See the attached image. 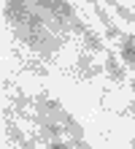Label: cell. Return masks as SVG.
Returning a JSON list of instances; mask_svg holds the SVG:
<instances>
[{
    "label": "cell",
    "mask_w": 135,
    "mask_h": 149,
    "mask_svg": "<svg viewBox=\"0 0 135 149\" xmlns=\"http://www.w3.org/2000/svg\"><path fill=\"white\" fill-rule=\"evenodd\" d=\"M51 149H73V146H70V144H62V141H60V144H51Z\"/></svg>",
    "instance_id": "obj_1"
},
{
    "label": "cell",
    "mask_w": 135,
    "mask_h": 149,
    "mask_svg": "<svg viewBox=\"0 0 135 149\" xmlns=\"http://www.w3.org/2000/svg\"><path fill=\"white\" fill-rule=\"evenodd\" d=\"M130 43H132V46H135V38H130Z\"/></svg>",
    "instance_id": "obj_2"
}]
</instances>
